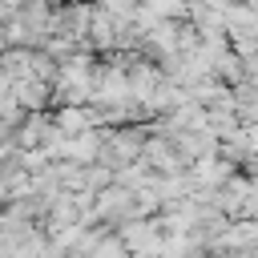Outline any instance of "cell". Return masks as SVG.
Wrapping results in <instances>:
<instances>
[{"label": "cell", "mask_w": 258, "mask_h": 258, "mask_svg": "<svg viewBox=\"0 0 258 258\" xmlns=\"http://www.w3.org/2000/svg\"><path fill=\"white\" fill-rule=\"evenodd\" d=\"M145 141H149V133H145V125H125V129H105V145H101V161L117 173V169H125V165H133V161H141V153H145Z\"/></svg>", "instance_id": "obj_1"}, {"label": "cell", "mask_w": 258, "mask_h": 258, "mask_svg": "<svg viewBox=\"0 0 258 258\" xmlns=\"http://www.w3.org/2000/svg\"><path fill=\"white\" fill-rule=\"evenodd\" d=\"M117 238H121L125 250L137 254V258H161V246H165L161 222H149V218H129V222L117 230Z\"/></svg>", "instance_id": "obj_2"}]
</instances>
